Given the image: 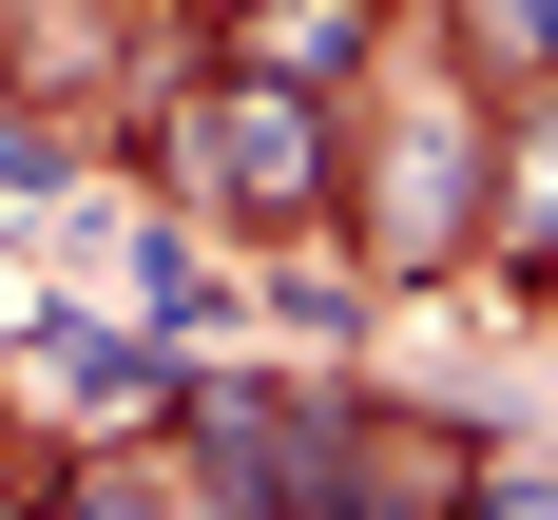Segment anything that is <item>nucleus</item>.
<instances>
[{
  "label": "nucleus",
  "mask_w": 558,
  "mask_h": 520,
  "mask_svg": "<svg viewBox=\"0 0 558 520\" xmlns=\"http://www.w3.org/2000/svg\"><path fill=\"white\" fill-rule=\"evenodd\" d=\"M173 155H193V193H213V213L289 231V213H328L347 135H328V97H289V77H213V97L173 116Z\"/></svg>",
  "instance_id": "1"
},
{
  "label": "nucleus",
  "mask_w": 558,
  "mask_h": 520,
  "mask_svg": "<svg viewBox=\"0 0 558 520\" xmlns=\"http://www.w3.org/2000/svg\"><path fill=\"white\" fill-rule=\"evenodd\" d=\"M193 482L213 501H366L347 424H289L270 386H193Z\"/></svg>",
  "instance_id": "2"
},
{
  "label": "nucleus",
  "mask_w": 558,
  "mask_h": 520,
  "mask_svg": "<svg viewBox=\"0 0 558 520\" xmlns=\"http://www.w3.org/2000/svg\"><path fill=\"white\" fill-rule=\"evenodd\" d=\"M231 77L347 97V77H366V0H231Z\"/></svg>",
  "instance_id": "3"
},
{
  "label": "nucleus",
  "mask_w": 558,
  "mask_h": 520,
  "mask_svg": "<svg viewBox=\"0 0 558 520\" xmlns=\"http://www.w3.org/2000/svg\"><path fill=\"white\" fill-rule=\"evenodd\" d=\"M462 39L501 58V77H539V58H558V0H462Z\"/></svg>",
  "instance_id": "4"
},
{
  "label": "nucleus",
  "mask_w": 558,
  "mask_h": 520,
  "mask_svg": "<svg viewBox=\"0 0 558 520\" xmlns=\"http://www.w3.org/2000/svg\"><path fill=\"white\" fill-rule=\"evenodd\" d=\"M462 501H501V520H558V462H462Z\"/></svg>",
  "instance_id": "5"
}]
</instances>
